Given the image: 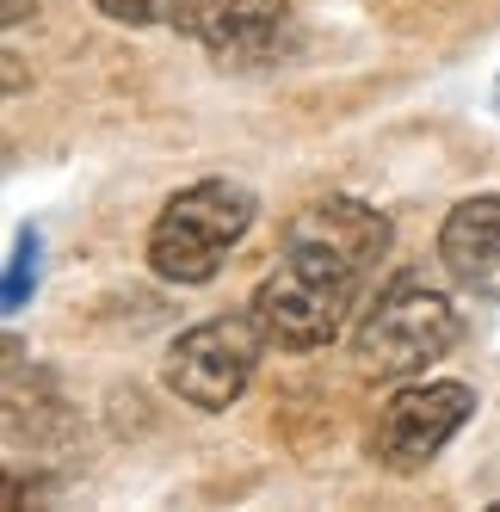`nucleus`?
Masks as SVG:
<instances>
[{
  "instance_id": "nucleus-7",
  "label": "nucleus",
  "mask_w": 500,
  "mask_h": 512,
  "mask_svg": "<svg viewBox=\"0 0 500 512\" xmlns=\"http://www.w3.org/2000/svg\"><path fill=\"white\" fill-rule=\"evenodd\" d=\"M439 260H445V272L463 290H476V297H500V192L463 198L445 216Z\"/></svg>"
},
{
  "instance_id": "nucleus-10",
  "label": "nucleus",
  "mask_w": 500,
  "mask_h": 512,
  "mask_svg": "<svg viewBox=\"0 0 500 512\" xmlns=\"http://www.w3.org/2000/svg\"><path fill=\"white\" fill-rule=\"evenodd\" d=\"M25 13H31V0H7V25H19Z\"/></svg>"
},
{
  "instance_id": "nucleus-6",
  "label": "nucleus",
  "mask_w": 500,
  "mask_h": 512,
  "mask_svg": "<svg viewBox=\"0 0 500 512\" xmlns=\"http://www.w3.org/2000/svg\"><path fill=\"white\" fill-rule=\"evenodd\" d=\"M284 19H291L284 0H186L173 13V31L204 44L217 62H260L272 56Z\"/></svg>"
},
{
  "instance_id": "nucleus-8",
  "label": "nucleus",
  "mask_w": 500,
  "mask_h": 512,
  "mask_svg": "<svg viewBox=\"0 0 500 512\" xmlns=\"http://www.w3.org/2000/svg\"><path fill=\"white\" fill-rule=\"evenodd\" d=\"M38 272H44V235L25 223L19 241H13V260H7V284H0V309L25 315L31 297H38Z\"/></svg>"
},
{
  "instance_id": "nucleus-5",
  "label": "nucleus",
  "mask_w": 500,
  "mask_h": 512,
  "mask_svg": "<svg viewBox=\"0 0 500 512\" xmlns=\"http://www.w3.org/2000/svg\"><path fill=\"white\" fill-rule=\"evenodd\" d=\"M476 389L470 383H402L383 401V414L371 426V457L389 475H420L451 438L476 420Z\"/></svg>"
},
{
  "instance_id": "nucleus-4",
  "label": "nucleus",
  "mask_w": 500,
  "mask_h": 512,
  "mask_svg": "<svg viewBox=\"0 0 500 512\" xmlns=\"http://www.w3.org/2000/svg\"><path fill=\"white\" fill-rule=\"evenodd\" d=\"M266 327L260 315H217V321H198L186 327L180 340L167 346V364H161V383L186 401V408L198 414H223L235 408V401L247 395V383H254L260 358H266Z\"/></svg>"
},
{
  "instance_id": "nucleus-2",
  "label": "nucleus",
  "mask_w": 500,
  "mask_h": 512,
  "mask_svg": "<svg viewBox=\"0 0 500 512\" xmlns=\"http://www.w3.org/2000/svg\"><path fill=\"white\" fill-rule=\"evenodd\" d=\"M260 198L241 179H198L173 192L149 229V272L167 284H210L223 272L229 247L254 229Z\"/></svg>"
},
{
  "instance_id": "nucleus-1",
  "label": "nucleus",
  "mask_w": 500,
  "mask_h": 512,
  "mask_svg": "<svg viewBox=\"0 0 500 512\" xmlns=\"http://www.w3.org/2000/svg\"><path fill=\"white\" fill-rule=\"evenodd\" d=\"M389 241H396L389 216L359 198H315L309 210H297L284 223L278 266L260 278L254 303H247L260 315L266 340L284 352H315L340 340V327L371 290Z\"/></svg>"
},
{
  "instance_id": "nucleus-3",
  "label": "nucleus",
  "mask_w": 500,
  "mask_h": 512,
  "mask_svg": "<svg viewBox=\"0 0 500 512\" xmlns=\"http://www.w3.org/2000/svg\"><path fill=\"white\" fill-rule=\"evenodd\" d=\"M457 340H463V315L445 290L420 284V278H396L365 309L359 334H352V352H359V364L371 377H420Z\"/></svg>"
},
{
  "instance_id": "nucleus-9",
  "label": "nucleus",
  "mask_w": 500,
  "mask_h": 512,
  "mask_svg": "<svg viewBox=\"0 0 500 512\" xmlns=\"http://www.w3.org/2000/svg\"><path fill=\"white\" fill-rule=\"evenodd\" d=\"M93 7L112 25H173V13H180L186 0H93Z\"/></svg>"
}]
</instances>
